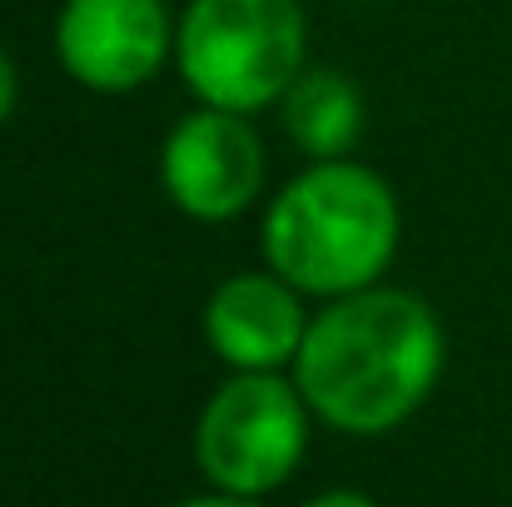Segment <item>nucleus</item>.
I'll return each mask as SVG.
<instances>
[{
  "mask_svg": "<svg viewBox=\"0 0 512 507\" xmlns=\"http://www.w3.org/2000/svg\"><path fill=\"white\" fill-rule=\"evenodd\" d=\"M179 507H264L259 498H244V493H204V498H189V503H179Z\"/></svg>",
  "mask_w": 512,
  "mask_h": 507,
  "instance_id": "nucleus-9",
  "label": "nucleus"
},
{
  "mask_svg": "<svg viewBox=\"0 0 512 507\" xmlns=\"http://www.w3.org/2000/svg\"><path fill=\"white\" fill-rule=\"evenodd\" d=\"M55 45L80 85L120 95L160 75L170 55V15L165 0H65Z\"/></svg>",
  "mask_w": 512,
  "mask_h": 507,
  "instance_id": "nucleus-6",
  "label": "nucleus"
},
{
  "mask_svg": "<svg viewBox=\"0 0 512 507\" xmlns=\"http://www.w3.org/2000/svg\"><path fill=\"white\" fill-rule=\"evenodd\" d=\"M284 130L314 160H339L363 130V100L339 70H309L284 90Z\"/></svg>",
  "mask_w": 512,
  "mask_h": 507,
  "instance_id": "nucleus-8",
  "label": "nucleus"
},
{
  "mask_svg": "<svg viewBox=\"0 0 512 507\" xmlns=\"http://www.w3.org/2000/svg\"><path fill=\"white\" fill-rule=\"evenodd\" d=\"M174 55L204 105L254 115L304 75V10L299 0H189Z\"/></svg>",
  "mask_w": 512,
  "mask_h": 507,
  "instance_id": "nucleus-3",
  "label": "nucleus"
},
{
  "mask_svg": "<svg viewBox=\"0 0 512 507\" xmlns=\"http://www.w3.org/2000/svg\"><path fill=\"white\" fill-rule=\"evenodd\" d=\"M443 373L438 314L408 289L334 299L299 343L294 383L339 433H388L423 408Z\"/></svg>",
  "mask_w": 512,
  "mask_h": 507,
  "instance_id": "nucleus-1",
  "label": "nucleus"
},
{
  "mask_svg": "<svg viewBox=\"0 0 512 507\" xmlns=\"http://www.w3.org/2000/svg\"><path fill=\"white\" fill-rule=\"evenodd\" d=\"M304 507H378L373 498H363V493H353V488H339V493H319L314 503Z\"/></svg>",
  "mask_w": 512,
  "mask_h": 507,
  "instance_id": "nucleus-11",
  "label": "nucleus"
},
{
  "mask_svg": "<svg viewBox=\"0 0 512 507\" xmlns=\"http://www.w3.org/2000/svg\"><path fill=\"white\" fill-rule=\"evenodd\" d=\"M10 110H15V65H10V55L0 50V125H5Z\"/></svg>",
  "mask_w": 512,
  "mask_h": 507,
  "instance_id": "nucleus-10",
  "label": "nucleus"
},
{
  "mask_svg": "<svg viewBox=\"0 0 512 507\" xmlns=\"http://www.w3.org/2000/svg\"><path fill=\"white\" fill-rule=\"evenodd\" d=\"M204 334L224 363L239 373H274L289 358H299V343L309 334L304 309L294 299V284L279 274H234L209 294Z\"/></svg>",
  "mask_w": 512,
  "mask_h": 507,
  "instance_id": "nucleus-7",
  "label": "nucleus"
},
{
  "mask_svg": "<svg viewBox=\"0 0 512 507\" xmlns=\"http://www.w3.org/2000/svg\"><path fill=\"white\" fill-rule=\"evenodd\" d=\"M309 413L299 383H284L279 373H239L204 403L194 423V463L214 488L264 498L294 478L309 448Z\"/></svg>",
  "mask_w": 512,
  "mask_h": 507,
  "instance_id": "nucleus-4",
  "label": "nucleus"
},
{
  "mask_svg": "<svg viewBox=\"0 0 512 507\" xmlns=\"http://www.w3.org/2000/svg\"><path fill=\"white\" fill-rule=\"evenodd\" d=\"M165 194L194 219H234L264 184V145L234 110H194L165 140L160 155Z\"/></svg>",
  "mask_w": 512,
  "mask_h": 507,
  "instance_id": "nucleus-5",
  "label": "nucleus"
},
{
  "mask_svg": "<svg viewBox=\"0 0 512 507\" xmlns=\"http://www.w3.org/2000/svg\"><path fill=\"white\" fill-rule=\"evenodd\" d=\"M398 249V199L363 165L319 160L269 204L264 259L304 294H358Z\"/></svg>",
  "mask_w": 512,
  "mask_h": 507,
  "instance_id": "nucleus-2",
  "label": "nucleus"
}]
</instances>
